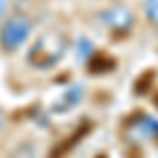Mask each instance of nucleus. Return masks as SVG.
Returning a JSON list of instances; mask_svg holds the SVG:
<instances>
[{"instance_id":"nucleus-8","label":"nucleus","mask_w":158,"mask_h":158,"mask_svg":"<svg viewBox=\"0 0 158 158\" xmlns=\"http://www.w3.org/2000/svg\"><path fill=\"white\" fill-rule=\"evenodd\" d=\"M9 2H11V0H0V19H2V15L9 9Z\"/></svg>"},{"instance_id":"nucleus-1","label":"nucleus","mask_w":158,"mask_h":158,"mask_svg":"<svg viewBox=\"0 0 158 158\" xmlns=\"http://www.w3.org/2000/svg\"><path fill=\"white\" fill-rule=\"evenodd\" d=\"M65 53H68V38L59 32H49L30 47L27 61L38 70H49L63 59Z\"/></svg>"},{"instance_id":"nucleus-2","label":"nucleus","mask_w":158,"mask_h":158,"mask_svg":"<svg viewBox=\"0 0 158 158\" xmlns=\"http://www.w3.org/2000/svg\"><path fill=\"white\" fill-rule=\"evenodd\" d=\"M30 34H32V23H30L27 17H21V15L11 17L0 30V47L4 51H9V53H13V51L21 49L27 42Z\"/></svg>"},{"instance_id":"nucleus-6","label":"nucleus","mask_w":158,"mask_h":158,"mask_svg":"<svg viewBox=\"0 0 158 158\" xmlns=\"http://www.w3.org/2000/svg\"><path fill=\"white\" fill-rule=\"evenodd\" d=\"M76 55H78V61H89L95 57V47H93V42L89 40V38H80L78 40V44H76Z\"/></svg>"},{"instance_id":"nucleus-5","label":"nucleus","mask_w":158,"mask_h":158,"mask_svg":"<svg viewBox=\"0 0 158 158\" xmlns=\"http://www.w3.org/2000/svg\"><path fill=\"white\" fill-rule=\"evenodd\" d=\"M131 131L139 139H154V137H158V120L152 116H139L137 120H133Z\"/></svg>"},{"instance_id":"nucleus-7","label":"nucleus","mask_w":158,"mask_h":158,"mask_svg":"<svg viewBox=\"0 0 158 158\" xmlns=\"http://www.w3.org/2000/svg\"><path fill=\"white\" fill-rule=\"evenodd\" d=\"M143 9H146L148 19L154 25H158V0H146L143 2Z\"/></svg>"},{"instance_id":"nucleus-4","label":"nucleus","mask_w":158,"mask_h":158,"mask_svg":"<svg viewBox=\"0 0 158 158\" xmlns=\"http://www.w3.org/2000/svg\"><path fill=\"white\" fill-rule=\"evenodd\" d=\"M85 97V86L82 85H72L68 86L63 93H61L59 101L53 106V112H70V110L78 108V103Z\"/></svg>"},{"instance_id":"nucleus-3","label":"nucleus","mask_w":158,"mask_h":158,"mask_svg":"<svg viewBox=\"0 0 158 158\" xmlns=\"http://www.w3.org/2000/svg\"><path fill=\"white\" fill-rule=\"evenodd\" d=\"M101 23L106 25L112 32H129L135 25V15L131 9H127L124 4H116V6H110L101 13Z\"/></svg>"}]
</instances>
